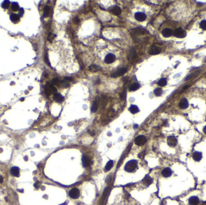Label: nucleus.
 <instances>
[{
	"label": "nucleus",
	"instance_id": "nucleus-7",
	"mask_svg": "<svg viewBox=\"0 0 206 205\" xmlns=\"http://www.w3.org/2000/svg\"><path fill=\"white\" fill-rule=\"evenodd\" d=\"M82 162H83V165L84 167H88L92 164V161L89 156L84 155L82 157Z\"/></svg>",
	"mask_w": 206,
	"mask_h": 205
},
{
	"label": "nucleus",
	"instance_id": "nucleus-19",
	"mask_svg": "<svg viewBox=\"0 0 206 205\" xmlns=\"http://www.w3.org/2000/svg\"><path fill=\"white\" fill-rule=\"evenodd\" d=\"M192 158L194 159V160H195V161L199 162L201 159V158H202V153L200 152H195L193 153Z\"/></svg>",
	"mask_w": 206,
	"mask_h": 205
},
{
	"label": "nucleus",
	"instance_id": "nucleus-23",
	"mask_svg": "<svg viewBox=\"0 0 206 205\" xmlns=\"http://www.w3.org/2000/svg\"><path fill=\"white\" fill-rule=\"evenodd\" d=\"M121 9L118 6H114L113 7L112 9V12L115 15H120L121 13Z\"/></svg>",
	"mask_w": 206,
	"mask_h": 205
},
{
	"label": "nucleus",
	"instance_id": "nucleus-13",
	"mask_svg": "<svg viewBox=\"0 0 206 205\" xmlns=\"http://www.w3.org/2000/svg\"><path fill=\"white\" fill-rule=\"evenodd\" d=\"M200 72H201V71H195L194 72H193L192 73V74H190L189 75H188V77L186 78V79H185V81H189V80H194V79H195V78H196L198 75H199Z\"/></svg>",
	"mask_w": 206,
	"mask_h": 205
},
{
	"label": "nucleus",
	"instance_id": "nucleus-1",
	"mask_svg": "<svg viewBox=\"0 0 206 205\" xmlns=\"http://www.w3.org/2000/svg\"><path fill=\"white\" fill-rule=\"evenodd\" d=\"M138 165V162L136 160H131L125 165L124 169L127 172H132L136 169Z\"/></svg>",
	"mask_w": 206,
	"mask_h": 205
},
{
	"label": "nucleus",
	"instance_id": "nucleus-34",
	"mask_svg": "<svg viewBox=\"0 0 206 205\" xmlns=\"http://www.w3.org/2000/svg\"><path fill=\"white\" fill-rule=\"evenodd\" d=\"M167 84V81L165 78H161L158 82V85H159L161 87H164Z\"/></svg>",
	"mask_w": 206,
	"mask_h": 205
},
{
	"label": "nucleus",
	"instance_id": "nucleus-46",
	"mask_svg": "<svg viewBox=\"0 0 206 205\" xmlns=\"http://www.w3.org/2000/svg\"><path fill=\"white\" fill-rule=\"evenodd\" d=\"M189 87H190V85H188V86H185V87H184L183 89H182V92H184V90H186V89H188V88H189Z\"/></svg>",
	"mask_w": 206,
	"mask_h": 205
},
{
	"label": "nucleus",
	"instance_id": "nucleus-10",
	"mask_svg": "<svg viewBox=\"0 0 206 205\" xmlns=\"http://www.w3.org/2000/svg\"><path fill=\"white\" fill-rule=\"evenodd\" d=\"M135 18L139 22H142L144 21L146 19V14H145L144 13L142 12H137L135 13Z\"/></svg>",
	"mask_w": 206,
	"mask_h": 205
},
{
	"label": "nucleus",
	"instance_id": "nucleus-26",
	"mask_svg": "<svg viewBox=\"0 0 206 205\" xmlns=\"http://www.w3.org/2000/svg\"><path fill=\"white\" fill-rule=\"evenodd\" d=\"M129 110L132 114H136L137 112H138L139 111V109L136 105H131V106L129 108Z\"/></svg>",
	"mask_w": 206,
	"mask_h": 205
},
{
	"label": "nucleus",
	"instance_id": "nucleus-48",
	"mask_svg": "<svg viewBox=\"0 0 206 205\" xmlns=\"http://www.w3.org/2000/svg\"><path fill=\"white\" fill-rule=\"evenodd\" d=\"M134 128L135 129L138 128V125H137V124H135V125L134 126Z\"/></svg>",
	"mask_w": 206,
	"mask_h": 205
},
{
	"label": "nucleus",
	"instance_id": "nucleus-8",
	"mask_svg": "<svg viewBox=\"0 0 206 205\" xmlns=\"http://www.w3.org/2000/svg\"><path fill=\"white\" fill-rule=\"evenodd\" d=\"M127 71V69L126 68H121L120 69L118 70L116 72H115L114 73L111 75L112 78H117L120 77V76L124 74H126V72Z\"/></svg>",
	"mask_w": 206,
	"mask_h": 205
},
{
	"label": "nucleus",
	"instance_id": "nucleus-6",
	"mask_svg": "<svg viewBox=\"0 0 206 205\" xmlns=\"http://www.w3.org/2000/svg\"><path fill=\"white\" fill-rule=\"evenodd\" d=\"M162 49L161 48L158 46L153 45L150 47L149 49V54L150 55H157L161 52Z\"/></svg>",
	"mask_w": 206,
	"mask_h": 205
},
{
	"label": "nucleus",
	"instance_id": "nucleus-50",
	"mask_svg": "<svg viewBox=\"0 0 206 205\" xmlns=\"http://www.w3.org/2000/svg\"><path fill=\"white\" fill-rule=\"evenodd\" d=\"M203 205H206V202H205L204 203H203Z\"/></svg>",
	"mask_w": 206,
	"mask_h": 205
},
{
	"label": "nucleus",
	"instance_id": "nucleus-12",
	"mask_svg": "<svg viewBox=\"0 0 206 205\" xmlns=\"http://www.w3.org/2000/svg\"><path fill=\"white\" fill-rule=\"evenodd\" d=\"M172 170L168 167L164 168L162 172V175L164 178H169L172 175Z\"/></svg>",
	"mask_w": 206,
	"mask_h": 205
},
{
	"label": "nucleus",
	"instance_id": "nucleus-32",
	"mask_svg": "<svg viewBox=\"0 0 206 205\" xmlns=\"http://www.w3.org/2000/svg\"><path fill=\"white\" fill-rule=\"evenodd\" d=\"M11 8H12V10L14 11H17L18 10H19L20 9V6H19L17 2H13L12 4Z\"/></svg>",
	"mask_w": 206,
	"mask_h": 205
},
{
	"label": "nucleus",
	"instance_id": "nucleus-36",
	"mask_svg": "<svg viewBox=\"0 0 206 205\" xmlns=\"http://www.w3.org/2000/svg\"><path fill=\"white\" fill-rule=\"evenodd\" d=\"M10 2L9 1H7V0H6V1H3V2H2V5H1V6L3 8H8V7H9V5H10Z\"/></svg>",
	"mask_w": 206,
	"mask_h": 205
},
{
	"label": "nucleus",
	"instance_id": "nucleus-20",
	"mask_svg": "<svg viewBox=\"0 0 206 205\" xmlns=\"http://www.w3.org/2000/svg\"><path fill=\"white\" fill-rule=\"evenodd\" d=\"M132 35H133L134 36H136L137 35H142L144 34V30L141 28H138L133 29L132 30Z\"/></svg>",
	"mask_w": 206,
	"mask_h": 205
},
{
	"label": "nucleus",
	"instance_id": "nucleus-39",
	"mask_svg": "<svg viewBox=\"0 0 206 205\" xmlns=\"http://www.w3.org/2000/svg\"><path fill=\"white\" fill-rule=\"evenodd\" d=\"M54 37H55V35L51 33V34H50L49 36H48V38H47V39H48V40L50 41V42H51V41H52L54 39Z\"/></svg>",
	"mask_w": 206,
	"mask_h": 205
},
{
	"label": "nucleus",
	"instance_id": "nucleus-30",
	"mask_svg": "<svg viewBox=\"0 0 206 205\" xmlns=\"http://www.w3.org/2000/svg\"><path fill=\"white\" fill-rule=\"evenodd\" d=\"M98 102L96 100L94 102L93 105H92V108H91V111L92 112H96L97 110H98Z\"/></svg>",
	"mask_w": 206,
	"mask_h": 205
},
{
	"label": "nucleus",
	"instance_id": "nucleus-25",
	"mask_svg": "<svg viewBox=\"0 0 206 205\" xmlns=\"http://www.w3.org/2000/svg\"><path fill=\"white\" fill-rule=\"evenodd\" d=\"M90 71L91 72H96L98 71H100V70L101 69V67L99 66L95 65V64H92L90 65L89 67Z\"/></svg>",
	"mask_w": 206,
	"mask_h": 205
},
{
	"label": "nucleus",
	"instance_id": "nucleus-33",
	"mask_svg": "<svg viewBox=\"0 0 206 205\" xmlns=\"http://www.w3.org/2000/svg\"><path fill=\"white\" fill-rule=\"evenodd\" d=\"M154 95L156 96H160L163 93V90L161 88H157L154 91Z\"/></svg>",
	"mask_w": 206,
	"mask_h": 205
},
{
	"label": "nucleus",
	"instance_id": "nucleus-11",
	"mask_svg": "<svg viewBox=\"0 0 206 205\" xmlns=\"http://www.w3.org/2000/svg\"><path fill=\"white\" fill-rule=\"evenodd\" d=\"M162 34L163 37H169L173 34V31L170 28H166L163 29V30H162Z\"/></svg>",
	"mask_w": 206,
	"mask_h": 205
},
{
	"label": "nucleus",
	"instance_id": "nucleus-27",
	"mask_svg": "<svg viewBox=\"0 0 206 205\" xmlns=\"http://www.w3.org/2000/svg\"><path fill=\"white\" fill-rule=\"evenodd\" d=\"M70 83L69 81H66V80H63L62 81H60L59 83V86H61L63 88H67L68 87H70Z\"/></svg>",
	"mask_w": 206,
	"mask_h": 205
},
{
	"label": "nucleus",
	"instance_id": "nucleus-28",
	"mask_svg": "<svg viewBox=\"0 0 206 205\" xmlns=\"http://www.w3.org/2000/svg\"><path fill=\"white\" fill-rule=\"evenodd\" d=\"M139 84H138V83H134V84H132L130 86V87H129V90H130V92H132V91H136L138 90V89H139Z\"/></svg>",
	"mask_w": 206,
	"mask_h": 205
},
{
	"label": "nucleus",
	"instance_id": "nucleus-40",
	"mask_svg": "<svg viewBox=\"0 0 206 205\" xmlns=\"http://www.w3.org/2000/svg\"><path fill=\"white\" fill-rule=\"evenodd\" d=\"M44 59H45V61L46 63V64H48V65L50 66V61H49V60H48V55H47L46 53L45 54V57H44Z\"/></svg>",
	"mask_w": 206,
	"mask_h": 205
},
{
	"label": "nucleus",
	"instance_id": "nucleus-2",
	"mask_svg": "<svg viewBox=\"0 0 206 205\" xmlns=\"http://www.w3.org/2000/svg\"><path fill=\"white\" fill-rule=\"evenodd\" d=\"M173 34L175 37L178 38H184L186 36L187 33L185 30H183L182 28L176 29L173 32Z\"/></svg>",
	"mask_w": 206,
	"mask_h": 205
},
{
	"label": "nucleus",
	"instance_id": "nucleus-44",
	"mask_svg": "<svg viewBox=\"0 0 206 205\" xmlns=\"http://www.w3.org/2000/svg\"><path fill=\"white\" fill-rule=\"evenodd\" d=\"M34 187L35 188H38L39 187V186H40V182H36V184H34Z\"/></svg>",
	"mask_w": 206,
	"mask_h": 205
},
{
	"label": "nucleus",
	"instance_id": "nucleus-9",
	"mask_svg": "<svg viewBox=\"0 0 206 205\" xmlns=\"http://www.w3.org/2000/svg\"><path fill=\"white\" fill-rule=\"evenodd\" d=\"M116 60V57L112 54H109L106 55L104 59V61L106 64H111L114 62Z\"/></svg>",
	"mask_w": 206,
	"mask_h": 205
},
{
	"label": "nucleus",
	"instance_id": "nucleus-18",
	"mask_svg": "<svg viewBox=\"0 0 206 205\" xmlns=\"http://www.w3.org/2000/svg\"><path fill=\"white\" fill-rule=\"evenodd\" d=\"M152 179L150 176L149 175H147L145 177V178L144 179L143 181H142V182L145 186H149L150 185H151L152 183Z\"/></svg>",
	"mask_w": 206,
	"mask_h": 205
},
{
	"label": "nucleus",
	"instance_id": "nucleus-41",
	"mask_svg": "<svg viewBox=\"0 0 206 205\" xmlns=\"http://www.w3.org/2000/svg\"><path fill=\"white\" fill-rule=\"evenodd\" d=\"M126 90H124L120 94V98H121L122 99H124L125 98H126Z\"/></svg>",
	"mask_w": 206,
	"mask_h": 205
},
{
	"label": "nucleus",
	"instance_id": "nucleus-3",
	"mask_svg": "<svg viewBox=\"0 0 206 205\" xmlns=\"http://www.w3.org/2000/svg\"><path fill=\"white\" fill-rule=\"evenodd\" d=\"M69 196L70 198L73 199H76L80 196V191L78 188H73L69 191Z\"/></svg>",
	"mask_w": 206,
	"mask_h": 205
},
{
	"label": "nucleus",
	"instance_id": "nucleus-21",
	"mask_svg": "<svg viewBox=\"0 0 206 205\" xmlns=\"http://www.w3.org/2000/svg\"><path fill=\"white\" fill-rule=\"evenodd\" d=\"M54 99L55 100L56 102H58V103H60V102H62L64 101V98H63L62 95L58 94V93H56V94L54 95Z\"/></svg>",
	"mask_w": 206,
	"mask_h": 205
},
{
	"label": "nucleus",
	"instance_id": "nucleus-38",
	"mask_svg": "<svg viewBox=\"0 0 206 205\" xmlns=\"http://www.w3.org/2000/svg\"><path fill=\"white\" fill-rule=\"evenodd\" d=\"M59 80L57 78H54L52 80V84L53 85H56V86H59Z\"/></svg>",
	"mask_w": 206,
	"mask_h": 205
},
{
	"label": "nucleus",
	"instance_id": "nucleus-15",
	"mask_svg": "<svg viewBox=\"0 0 206 205\" xmlns=\"http://www.w3.org/2000/svg\"><path fill=\"white\" fill-rule=\"evenodd\" d=\"M200 199L196 196H192L189 199V203L190 205H197L199 204Z\"/></svg>",
	"mask_w": 206,
	"mask_h": 205
},
{
	"label": "nucleus",
	"instance_id": "nucleus-29",
	"mask_svg": "<svg viewBox=\"0 0 206 205\" xmlns=\"http://www.w3.org/2000/svg\"><path fill=\"white\" fill-rule=\"evenodd\" d=\"M113 162L112 160H110L107 163V164L106 165L105 167V171L106 172H107V171H109L113 167Z\"/></svg>",
	"mask_w": 206,
	"mask_h": 205
},
{
	"label": "nucleus",
	"instance_id": "nucleus-14",
	"mask_svg": "<svg viewBox=\"0 0 206 205\" xmlns=\"http://www.w3.org/2000/svg\"><path fill=\"white\" fill-rule=\"evenodd\" d=\"M179 106L182 109H186L189 106V102L186 98H183L179 102Z\"/></svg>",
	"mask_w": 206,
	"mask_h": 205
},
{
	"label": "nucleus",
	"instance_id": "nucleus-16",
	"mask_svg": "<svg viewBox=\"0 0 206 205\" xmlns=\"http://www.w3.org/2000/svg\"><path fill=\"white\" fill-rule=\"evenodd\" d=\"M6 174V170L5 168H4L2 167H0V184L4 182Z\"/></svg>",
	"mask_w": 206,
	"mask_h": 205
},
{
	"label": "nucleus",
	"instance_id": "nucleus-35",
	"mask_svg": "<svg viewBox=\"0 0 206 205\" xmlns=\"http://www.w3.org/2000/svg\"><path fill=\"white\" fill-rule=\"evenodd\" d=\"M137 56V53L136 52V51L132 48V49L130 51V53H129V57L131 58H134Z\"/></svg>",
	"mask_w": 206,
	"mask_h": 205
},
{
	"label": "nucleus",
	"instance_id": "nucleus-47",
	"mask_svg": "<svg viewBox=\"0 0 206 205\" xmlns=\"http://www.w3.org/2000/svg\"><path fill=\"white\" fill-rule=\"evenodd\" d=\"M203 132H204V134H205L206 135V126L205 127H204V129H203Z\"/></svg>",
	"mask_w": 206,
	"mask_h": 205
},
{
	"label": "nucleus",
	"instance_id": "nucleus-22",
	"mask_svg": "<svg viewBox=\"0 0 206 205\" xmlns=\"http://www.w3.org/2000/svg\"><path fill=\"white\" fill-rule=\"evenodd\" d=\"M52 84H50V83H47L46 87H45V93L47 95H50L52 93Z\"/></svg>",
	"mask_w": 206,
	"mask_h": 205
},
{
	"label": "nucleus",
	"instance_id": "nucleus-45",
	"mask_svg": "<svg viewBox=\"0 0 206 205\" xmlns=\"http://www.w3.org/2000/svg\"><path fill=\"white\" fill-rule=\"evenodd\" d=\"M64 80H66V81H72V78H70V77H66V78H65V79H64Z\"/></svg>",
	"mask_w": 206,
	"mask_h": 205
},
{
	"label": "nucleus",
	"instance_id": "nucleus-4",
	"mask_svg": "<svg viewBox=\"0 0 206 205\" xmlns=\"http://www.w3.org/2000/svg\"><path fill=\"white\" fill-rule=\"evenodd\" d=\"M135 144L139 146H142L145 144L146 142V139L145 136L144 135H139L135 138L134 140Z\"/></svg>",
	"mask_w": 206,
	"mask_h": 205
},
{
	"label": "nucleus",
	"instance_id": "nucleus-17",
	"mask_svg": "<svg viewBox=\"0 0 206 205\" xmlns=\"http://www.w3.org/2000/svg\"><path fill=\"white\" fill-rule=\"evenodd\" d=\"M10 174L14 177H19L20 176V168L16 167H12L10 170Z\"/></svg>",
	"mask_w": 206,
	"mask_h": 205
},
{
	"label": "nucleus",
	"instance_id": "nucleus-24",
	"mask_svg": "<svg viewBox=\"0 0 206 205\" xmlns=\"http://www.w3.org/2000/svg\"><path fill=\"white\" fill-rule=\"evenodd\" d=\"M20 16H19L18 14L13 13L10 15V19L12 22H18L20 20Z\"/></svg>",
	"mask_w": 206,
	"mask_h": 205
},
{
	"label": "nucleus",
	"instance_id": "nucleus-43",
	"mask_svg": "<svg viewBox=\"0 0 206 205\" xmlns=\"http://www.w3.org/2000/svg\"><path fill=\"white\" fill-rule=\"evenodd\" d=\"M74 23L76 24H78L79 23H80V19H79V18L78 17H75L74 19Z\"/></svg>",
	"mask_w": 206,
	"mask_h": 205
},
{
	"label": "nucleus",
	"instance_id": "nucleus-42",
	"mask_svg": "<svg viewBox=\"0 0 206 205\" xmlns=\"http://www.w3.org/2000/svg\"><path fill=\"white\" fill-rule=\"evenodd\" d=\"M24 13V10L22 8H20V10H19V14L18 15L20 16V17H21L23 16V14Z\"/></svg>",
	"mask_w": 206,
	"mask_h": 205
},
{
	"label": "nucleus",
	"instance_id": "nucleus-31",
	"mask_svg": "<svg viewBox=\"0 0 206 205\" xmlns=\"http://www.w3.org/2000/svg\"><path fill=\"white\" fill-rule=\"evenodd\" d=\"M50 7L48 6V5H46V6L44 7V17L48 16L50 14Z\"/></svg>",
	"mask_w": 206,
	"mask_h": 205
},
{
	"label": "nucleus",
	"instance_id": "nucleus-49",
	"mask_svg": "<svg viewBox=\"0 0 206 205\" xmlns=\"http://www.w3.org/2000/svg\"><path fill=\"white\" fill-rule=\"evenodd\" d=\"M20 101H24V98H22L21 99H20Z\"/></svg>",
	"mask_w": 206,
	"mask_h": 205
},
{
	"label": "nucleus",
	"instance_id": "nucleus-5",
	"mask_svg": "<svg viewBox=\"0 0 206 205\" xmlns=\"http://www.w3.org/2000/svg\"><path fill=\"white\" fill-rule=\"evenodd\" d=\"M167 143L170 147H176L177 144V140L174 136H170L167 138Z\"/></svg>",
	"mask_w": 206,
	"mask_h": 205
},
{
	"label": "nucleus",
	"instance_id": "nucleus-37",
	"mask_svg": "<svg viewBox=\"0 0 206 205\" xmlns=\"http://www.w3.org/2000/svg\"><path fill=\"white\" fill-rule=\"evenodd\" d=\"M200 27L202 29V30L206 31V20H203L201 22L200 24Z\"/></svg>",
	"mask_w": 206,
	"mask_h": 205
}]
</instances>
